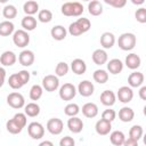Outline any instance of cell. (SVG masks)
Instances as JSON below:
<instances>
[{"mask_svg":"<svg viewBox=\"0 0 146 146\" xmlns=\"http://www.w3.org/2000/svg\"><path fill=\"white\" fill-rule=\"evenodd\" d=\"M62 14L64 16H68V17H78L80 15H82L83 13V6L80 3V2H76V1H68V2H65L63 6H62Z\"/></svg>","mask_w":146,"mask_h":146,"instance_id":"6da1fadb","label":"cell"},{"mask_svg":"<svg viewBox=\"0 0 146 146\" xmlns=\"http://www.w3.org/2000/svg\"><path fill=\"white\" fill-rule=\"evenodd\" d=\"M136 42H137V39H136V35L133 33H122L120 36H119V40H117V44L119 47L124 50V51H128V50H132L136 46Z\"/></svg>","mask_w":146,"mask_h":146,"instance_id":"7a4b0ae2","label":"cell"},{"mask_svg":"<svg viewBox=\"0 0 146 146\" xmlns=\"http://www.w3.org/2000/svg\"><path fill=\"white\" fill-rule=\"evenodd\" d=\"M13 42L15 43V46L19 48H24L30 42V35L25 30H17L16 32H14Z\"/></svg>","mask_w":146,"mask_h":146,"instance_id":"3957f363","label":"cell"},{"mask_svg":"<svg viewBox=\"0 0 146 146\" xmlns=\"http://www.w3.org/2000/svg\"><path fill=\"white\" fill-rule=\"evenodd\" d=\"M59 87V80L57 75H46L42 79V88L46 89V91L48 92H52L55 90H57V88Z\"/></svg>","mask_w":146,"mask_h":146,"instance_id":"277c9868","label":"cell"},{"mask_svg":"<svg viewBox=\"0 0 146 146\" xmlns=\"http://www.w3.org/2000/svg\"><path fill=\"white\" fill-rule=\"evenodd\" d=\"M27 132L32 139H41L44 135V128L40 122H31L27 125Z\"/></svg>","mask_w":146,"mask_h":146,"instance_id":"5b68a950","label":"cell"},{"mask_svg":"<svg viewBox=\"0 0 146 146\" xmlns=\"http://www.w3.org/2000/svg\"><path fill=\"white\" fill-rule=\"evenodd\" d=\"M7 104L13 108L19 110L25 105V99L19 92H11L7 96Z\"/></svg>","mask_w":146,"mask_h":146,"instance_id":"8992f818","label":"cell"},{"mask_svg":"<svg viewBox=\"0 0 146 146\" xmlns=\"http://www.w3.org/2000/svg\"><path fill=\"white\" fill-rule=\"evenodd\" d=\"M76 89L72 83H64L59 89V97L63 100H71L75 97Z\"/></svg>","mask_w":146,"mask_h":146,"instance_id":"52a82bcc","label":"cell"},{"mask_svg":"<svg viewBox=\"0 0 146 146\" xmlns=\"http://www.w3.org/2000/svg\"><path fill=\"white\" fill-rule=\"evenodd\" d=\"M64 129V123L58 117H52L47 122V130L51 135H59Z\"/></svg>","mask_w":146,"mask_h":146,"instance_id":"ba28073f","label":"cell"},{"mask_svg":"<svg viewBox=\"0 0 146 146\" xmlns=\"http://www.w3.org/2000/svg\"><path fill=\"white\" fill-rule=\"evenodd\" d=\"M116 96H117V98H119V100L121 103L127 104V103H130L132 100V98H133V91H132V89L130 87L123 86V87L119 88Z\"/></svg>","mask_w":146,"mask_h":146,"instance_id":"9c48e42d","label":"cell"},{"mask_svg":"<svg viewBox=\"0 0 146 146\" xmlns=\"http://www.w3.org/2000/svg\"><path fill=\"white\" fill-rule=\"evenodd\" d=\"M95 87L92 84V82H90L89 80H83L79 83L78 86V91L82 97H89L94 94Z\"/></svg>","mask_w":146,"mask_h":146,"instance_id":"30bf717a","label":"cell"},{"mask_svg":"<svg viewBox=\"0 0 146 146\" xmlns=\"http://www.w3.org/2000/svg\"><path fill=\"white\" fill-rule=\"evenodd\" d=\"M95 130L98 135L100 136H106L111 132L112 130V122L110 121H106L104 119H100L96 122V125H95Z\"/></svg>","mask_w":146,"mask_h":146,"instance_id":"8fae6325","label":"cell"},{"mask_svg":"<svg viewBox=\"0 0 146 146\" xmlns=\"http://www.w3.org/2000/svg\"><path fill=\"white\" fill-rule=\"evenodd\" d=\"M71 119H68L67 121V128L71 132L73 133H79L82 131L83 129V122L80 117H78L76 115L75 116H70Z\"/></svg>","mask_w":146,"mask_h":146,"instance_id":"7c38bea8","label":"cell"},{"mask_svg":"<svg viewBox=\"0 0 146 146\" xmlns=\"http://www.w3.org/2000/svg\"><path fill=\"white\" fill-rule=\"evenodd\" d=\"M34 59H35V56H34L33 51L27 50V49H26V50H23V51L19 54V56H18V60H19L21 65L26 66V67L31 66V65L34 63Z\"/></svg>","mask_w":146,"mask_h":146,"instance_id":"4fadbf2b","label":"cell"},{"mask_svg":"<svg viewBox=\"0 0 146 146\" xmlns=\"http://www.w3.org/2000/svg\"><path fill=\"white\" fill-rule=\"evenodd\" d=\"M71 68H72V71L75 74L81 75V74H84L86 73V71H87V64H86V62L83 59L75 58L71 63Z\"/></svg>","mask_w":146,"mask_h":146,"instance_id":"5bb4252c","label":"cell"},{"mask_svg":"<svg viewBox=\"0 0 146 146\" xmlns=\"http://www.w3.org/2000/svg\"><path fill=\"white\" fill-rule=\"evenodd\" d=\"M128 83L132 88H138L144 83V74L141 72H132L128 76Z\"/></svg>","mask_w":146,"mask_h":146,"instance_id":"9a60e30c","label":"cell"},{"mask_svg":"<svg viewBox=\"0 0 146 146\" xmlns=\"http://www.w3.org/2000/svg\"><path fill=\"white\" fill-rule=\"evenodd\" d=\"M16 55L14 51H10V50H7V51H3L0 56V63L3 65V66H11L16 63Z\"/></svg>","mask_w":146,"mask_h":146,"instance_id":"2e32d148","label":"cell"},{"mask_svg":"<svg viewBox=\"0 0 146 146\" xmlns=\"http://www.w3.org/2000/svg\"><path fill=\"white\" fill-rule=\"evenodd\" d=\"M116 96L112 90H104L100 94V102L105 106H112L115 104Z\"/></svg>","mask_w":146,"mask_h":146,"instance_id":"e0dca14e","label":"cell"},{"mask_svg":"<svg viewBox=\"0 0 146 146\" xmlns=\"http://www.w3.org/2000/svg\"><path fill=\"white\" fill-rule=\"evenodd\" d=\"M82 114L86 117L92 119V117L97 116V114H98V106L95 103H86L82 106Z\"/></svg>","mask_w":146,"mask_h":146,"instance_id":"ac0fdd59","label":"cell"},{"mask_svg":"<svg viewBox=\"0 0 146 146\" xmlns=\"http://www.w3.org/2000/svg\"><path fill=\"white\" fill-rule=\"evenodd\" d=\"M115 43V36L111 32H104L100 36V44L105 49H110Z\"/></svg>","mask_w":146,"mask_h":146,"instance_id":"d6986e66","label":"cell"},{"mask_svg":"<svg viewBox=\"0 0 146 146\" xmlns=\"http://www.w3.org/2000/svg\"><path fill=\"white\" fill-rule=\"evenodd\" d=\"M107 52L104 49H96L92 52V62L96 65H103L107 62Z\"/></svg>","mask_w":146,"mask_h":146,"instance_id":"ffe728a7","label":"cell"},{"mask_svg":"<svg viewBox=\"0 0 146 146\" xmlns=\"http://www.w3.org/2000/svg\"><path fill=\"white\" fill-rule=\"evenodd\" d=\"M140 63H141V59H140V57L137 54H129L125 57V65L130 70L138 68L140 66Z\"/></svg>","mask_w":146,"mask_h":146,"instance_id":"44dd1931","label":"cell"},{"mask_svg":"<svg viewBox=\"0 0 146 146\" xmlns=\"http://www.w3.org/2000/svg\"><path fill=\"white\" fill-rule=\"evenodd\" d=\"M50 34H51L52 39H55V40H57V41H62V40H64V39L66 38L67 31H66V29H65L64 26H62V25H56V26H54V27L51 29Z\"/></svg>","mask_w":146,"mask_h":146,"instance_id":"7402d4cb","label":"cell"},{"mask_svg":"<svg viewBox=\"0 0 146 146\" xmlns=\"http://www.w3.org/2000/svg\"><path fill=\"white\" fill-rule=\"evenodd\" d=\"M107 70L112 74H119L123 70V63L117 58H113L107 63Z\"/></svg>","mask_w":146,"mask_h":146,"instance_id":"603a6c76","label":"cell"},{"mask_svg":"<svg viewBox=\"0 0 146 146\" xmlns=\"http://www.w3.org/2000/svg\"><path fill=\"white\" fill-rule=\"evenodd\" d=\"M133 117H135V112L131 107L124 106L119 111V119L122 122H130L133 120Z\"/></svg>","mask_w":146,"mask_h":146,"instance_id":"cb8c5ba5","label":"cell"},{"mask_svg":"<svg viewBox=\"0 0 146 146\" xmlns=\"http://www.w3.org/2000/svg\"><path fill=\"white\" fill-rule=\"evenodd\" d=\"M88 11L91 16H99L103 13V6L97 0H91L88 5Z\"/></svg>","mask_w":146,"mask_h":146,"instance_id":"d4e9b609","label":"cell"},{"mask_svg":"<svg viewBox=\"0 0 146 146\" xmlns=\"http://www.w3.org/2000/svg\"><path fill=\"white\" fill-rule=\"evenodd\" d=\"M22 27L25 31H33L36 27V19L32 15H26L22 19Z\"/></svg>","mask_w":146,"mask_h":146,"instance_id":"484cf974","label":"cell"},{"mask_svg":"<svg viewBox=\"0 0 146 146\" xmlns=\"http://www.w3.org/2000/svg\"><path fill=\"white\" fill-rule=\"evenodd\" d=\"M124 139H125L124 133H123L122 131H119V130H115V131L111 132V135H110V140H111V143H112L113 145H115V146H121V145H123Z\"/></svg>","mask_w":146,"mask_h":146,"instance_id":"4316f807","label":"cell"},{"mask_svg":"<svg viewBox=\"0 0 146 146\" xmlns=\"http://www.w3.org/2000/svg\"><path fill=\"white\" fill-rule=\"evenodd\" d=\"M23 10H24V13L26 15H32L33 16L39 10V3L36 1H34V0H29V1H26L24 3Z\"/></svg>","mask_w":146,"mask_h":146,"instance_id":"83f0119b","label":"cell"},{"mask_svg":"<svg viewBox=\"0 0 146 146\" xmlns=\"http://www.w3.org/2000/svg\"><path fill=\"white\" fill-rule=\"evenodd\" d=\"M14 30H15V26L10 21H3L0 23V35L8 36L14 32Z\"/></svg>","mask_w":146,"mask_h":146,"instance_id":"f1b7e54d","label":"cell"},{"mask_svg":"<svg viewBox=\"0 0 146 146\" xmlns=\"http://www.w3.org/2000/svg\"><path fill=\"white\" fill-rule=\"evenodd\" d=\"M25 114L30 117H35L39 115L40 113V106L36 103H29L27 105H25V110H24Z\"/></svg>","mask_w":146,"mask_h":146,"instance_id":"f546056e","label":"cell"},{"mask_svg":"<svg viewBox=\"0 0 146 146\" xmlns=\"http://www.w3.org/2000/svg\"><path fill=\"white\" fill-rule=\"evenodd\" d=\"M92 78L94 80L97 82V83H106L107 80H108V73L105 71V70H96L92 74Z\"/></svg>","mask_w":146,"mask_h":146,"instance_id":"4dcf8cb0","label":"cell"},{"mask_svg":"<svg viewBox=\"0 0 146 146\" xmlns=\"http://www.w3.org/2000/svg\"><path fill=\"white\" fill-rule=\"evenodd\" d=\"M8 84H9L13 89H21V88L24 86V83H23L22 79L19 78L18 73H14V74H11V75L9 76V79H8Z\"/></svg>","mask_w":146,"mask_h":146,"instance_id":"1f68e13d","label":"cell"},{"mask_svg":"<svg viewBox=\"0 0 146 146\" xmlns=\"http://www.w3.org/2000/svg\"><path fill=\"white\" fill-rule=\"evenodd\" d=\"M6 128H7V131L10 132V133H13V135H17V133H19V132L23 130V128H22L14 119H10V120L7 121Z\"/></svg>","mask_w":146,"mask_h":146,"instance_id":"d6a6232c","label":"cell"},{"mask_svg":"<svg viewBox=\"0 0 146 146\" xmlns=\"http://www.w3.org/2000/svg\"><path fill=\"white\" fill-rule=\"evenodd\" d=\"M2 15H3V17L7 18L8 21H9V19H13V18H15V17L17 16V9H16V7L13 6V5H7V6H5V8L2 9Z\"/></svg>","mask_w":146,"mask_h":146,"instance_id":"836d02e7","label":"cell"},{"mask_svg":"<svg viewBox=\"0 0 146 146\" xmlns=\"http://www.w3.org/2000/svg\"><path fill=\"white\" fill-rule=\"evenodd\" d=\"M43 92V88L39 84H33L32 88L30 89V98L32 100H39L42 96Z\"/></svg>","mask_w":146,"mask_h":146,"instance_id":"e575fe53","label":"cell"},{"mask_svg":"<svg viewBox=\"0 0 146 146\" xmlns=\"http://www.w3.org/2000/svg\"><path fill=\"white\" fill-rule=\"evenodd\" d=\"M143 133H144V130H143L141 125H137V124L136 125H132L130 128V130H129V137L132 138V139H135V140H137V141L141 138Z\"/></svg>","mask_w":146,"mask_h":146,"instance_id":"d590c367","label":"cell"},{"mask_svg":"<svg viewBox=\"0 0 146 146\" xmlns=\"http://www.w3.org/2000/svg\"><path fill=\"white\" fill-rule=\"evenodd\" d=\"M79 112H80V107L78 104H74V103L67 104L64 108V113L67 116H75V115H78Z\"/></svg>","mask_w":146,"mask_h":146,"instance_id":"8d00e7d4","label":"cell"},{"mask_svg":"<svg viewBox=\"0 0 146 146\" xmlns=\"http://www.w3.org/2000/svg\"><path fill=\"white\" fill-rule=\"evenodd\" d=\"M38 19L41 23H49L52 19V13L49 9H42L38 14Z\"/></svg>","mask_w":146,"mask_h":146,"instance_id":"74e56055","label":"cell"},{"mask_svg":"<svg viewBox=\"0 0 146 146\" xmlns=\"http://www.w3.org/2000/svg\"><path fill=\"white\" fill-rule=\"evenodd\" d=\"M67 72H68V65L65 62H59L56 65L55 73H56L57 76H64V75L67 74Z\"/></svg>","mask_w":146,"mask_h":146,"instance_id":"f35d334b","label":"cell"},{"mask_svg":"<svg viewBox=\"0 0 146 146\" xmlns=\"http://www.w3.org/2000/svg\"><path fill=\"white\" fill-rule=\"evenodd\" d=\"M76 24L80 26V29L82 30L83 33L88 32V31L90 30V27H91V23H90V21H89L88 18H84V17L79 18V19L76 21Z\"/></svg>","mask_w":146,"mask_h":146,"instance_id":"ab89813d","label":"cell"},{"mask_svg":"<svg viewBox=\"0 0 146 146\" xmlns=\"http://www.w3.org/2000/svg\"><path fill=\"white\" fill-rule=\"evenodd\" d=\"M68 33H70L71 35H73V36H78V35H81L83 32H82V30L80 29V26L76 24V22H73V23H71L70 26H68Z\"/></svg>","mask_w":146,"mask_h":146,"instance_id":"60d3db41","label":"cell"},{"mask_svg":"<svg viewBox=\"0 0 146 146\" xmlns=\"http://www.w3.org/2000/svg\"><path fill=\"white\" fill-rule=\"evenodd\" d=\"M13 119H14L22 128H25L26 122H27V119H26V114H25V113H16V114L13 116Z\"/></svg>","mask_w":146,"mask_h":146,"instance_id":"b9f144b4","label":"cell"},{"mask_svg":"<svg viewBox=\"0 0 146 146\" xmlns=\"http://www.w3.org/2000/svg\"><path fill=\"white\" fill-rule=\"evenodd\" d=\"M135 17L139 23H141V24L146 23V9L143 7L137 9V11L135 13Z\"/></svg>","mask_w":146,"mask_h":146,"instance_id":"7bdbcfd3","label":"cell"},{"mask_svg":"<svg viewBox=\"0 0 146 146\" xmlns=\"http://www.w3.org/2000/svg\"><path fill=\"white\" fill-rule=\"evenodd\" d=\"M115 116H116L115 111H114V110H111V108L105 110V111L102 113V119H104V120H106V121H110V122L114 121Z\"/></svg>","mask_w":146,"mask_h":146,"instance_id":"ee69618b","label":"cell"},{"mask_svg":"<svg viewBox=\"0 0 146 146\" xmlns=\"http://www.w3.org/2000/svg\"><path fill=\"white\" fill-rule=\"evenodd\" d=\"M104 1H105V3H107L114 8H122L127 3V0H104Z\"/></svg>","mask_w":146,"mask_h":146,"instance_id":"f6af8a7d","label":"cell"},{"mask_svg":"<svg viewBox=\"0 0 146 146\" xmlns=\"http://www.w3.org/2000/svg\"><path fill=\"white\" fill-rule=\"evenodd\" d=\"M74 144H75L74 139L72 137H70V136H65L59 140V145L60 146H73Z\"/></svg>","mask_w":146,"mask_h":146,"instance_id":"bcb514c9","label":"cell"},{"mask_svg":"<svg viewBox=\"0 0 146 146\" xmlns=\"http://www.w3.org/2000/svg\"><path fill=\"white\" fill-rule=\"evenodd\" d=\"M18 75H19V78L22 79V81H23V83H24V84L29 82V80H30V73H29L27 71L22 70V71H19V72H18Z\"/></svg>","mask_w":146,"mask_h":146,"instance_id":"7dc6e473","label":"cell"},{"mask_svg":"<svg viewBox=\"0 0 146 146\" xmlns=\"http://www.w3.org/2000/svg\"><path fill=\"white\" fill-rule=\"evenodd\" d=\"M123 145L124 146H137L138 145V141L135 140V139H132V138H130V137H128V139H124Z\"/></svg>","mask_w":146,"mask_h":146,"instance_id":"c3c4849f","label":"cell"},{"mask_svg":"<svg viewBox=\"0 0 146 146\" xmlns=\"http://www.w3.org/2000/svg\"><path fill=\"white\" fill-rule=\"evenodd\" d=\"M5 80H6V71L3 67H0V88L3 86Z\"/></svg>","mask_w":146,"mask_h":146,"instance_id":"681fc988","label":"cell"},{"mask_svg":"<svg viewBox=\"0 0 146 146\" xmlns=\"http://www.w3.org/2000/svg\"><path fill=\"white\" fill-rule=\"evenodd\" d=\"M139 97L143 99V100H146V87L143 86L140 89H139Z\"/></svg>","mask_w":146,"mask_h":146,"instance_id":"f907efd6","label":"cell"},{"mask_svg":"<svg viewBox=\"0 0 146 146\" xmlns=\"http://www.w3.org/2000/svg\"><path fill=\"white\" fill-rule=\"evenodd\" d=\"M131 2H132L133 5H137V6H140V5H143V3L145 2V0H131Z\"/></svg>","mask_w":146,"mask_h":146,"instance_id":"816d5d0a","label":"cell"},{"mask_svg":"<svg viewBox=\"0 0 146 146\" xmlns=\"http://www.w3.org/2000/svg\"><path fill=\"white\" fill-rule=\"evenodd\" d=\"M44 145H49V146H52L54 144H52L51 141H47V140H44V141L40 143V146H44Z\"/></svg>","mask_w":146,"mask_h":146,"instance_id":"f5cc1de1","label":"cell"},{"mask_svg":"<svg viewBox=\"0 0 146 146\" xmlns=\"http://www.w3.org/2000/svg\"><path fill=\"white\" fill-rule=\"evenodd\" d=\"M8 0H0V3H6Z\"/></svg>","mask_w":146,"mask_h":146,"instance_id":"db71d44e","label":"cell"},{"mask_svg":"<svg viewBox=\"0 0 146 146\" xmlns=\"http://www.w3.org/2000/svg\"><path fill=\"white\" fill-rule=\"evenodd\" d=\"M82 1H91V0H82Z\"/></svg>","mask_w":146,"mask_h":146,"instance_id":"11a10c76","label":"cell"}]
</instances>
